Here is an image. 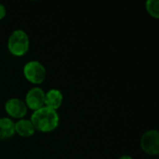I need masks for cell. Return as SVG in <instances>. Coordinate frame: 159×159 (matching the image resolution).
<instances>
[{"mask_svg":"<svg viewBox=\"0 0 159 159\" xmlns=\"http://www.w3.org/2000/svg\"><path fill=\"white\" fill-rule=\"evenodd\" d=\"M63 95L61 90L51 89L45 94V106L57 111L62 104Z\"/></svg>","mask_w":159,"mask_h":159,"instance_id":"cell-7","label":"cell"},{"mask_svg":"<svg viewBox=\"0 0 159 159\" xmlns=\"http://www.w3.org/2000/svg\"><path fill=\"white\" fill-rule=\"evenodd\" d=\"M15 133H17L18 135H20V137L23 138H28L31 137L34 134L35 132V129L34 127V125L32 124L31 120L29 119H20L18 120L15 125Z\"/></svg>","mask_w":159,"mask_h":159,"instance_id":"cell-8","label":"cell"},{"mask_svg":"<svg viewBox=\"0 0 159 159\" xmlns=\"http://www.w3.org/2000/svg\"><path fill=\"white\" fill-rule=\"evenodd\" d=\"M118 159H133L130 156H129V155H123V156H121Z\"/></svg>","mask_w":159,"mask_h":159,"instance_id":"cell-12","label":"cell"},{"mask_svg":"<svg viewBox=\"0 0 159 159\" xmlns=\"http://www.w3.org/2000/svg\"><path fill=\"white\" fill-rule=\"evenodd\" d=\"M6 14H7V10H6L5 6L0 3V20L4 19L5 16H6Z\"/></svg>","mask_w":159,"mask_h":159,"instance_id":"cell-11","label":"cell"},{"mask_svg":"<svg viewBox=\"0 0 159 159\" xmlns=\"http://www.w3.org/2000/svg\"><path fill=\"white\" fill-rule=\"evenodd\" d=\"M45 94L46 92L38 87L32 88L28 90L25 96V104L27 108L34 112L45 106Z\"/></svg>","mask_w":159,"mask_h":159,"instance_id":"cell-5","label":"cell"},{"mask_svg":"<svg viewBox=\"0 0 159 159\" xmlns=\"http://www.w3.org/2000/svg\"><path fill=\"white\" fill-rule=\"evenodd\" d=\"M15 123L9 117L0 118V139H9L15 134Z\"/></svg>","mask_w":159,"mask_h":159,"instance_id":"cell-9","label":"cell"},{"mask_svg":"<svg viewBox=\"0 0 159 159\" xmlns=\"http://www.w3.org/2000/svg\"><path fill=\"white\" fill-rule=\"evenodd\" d=\"M5 111L12 118L22 119L26 116L28 108L22 100L18 98H11L6 102Z\"/></svg>","mask_w":159,"mask_h":159,"instance_id":"cell-6","label":"cell"},{"mask_svg":"<svg viewBox=\"0 0 159 159\" xmlns=\"http://www.w3.org/2000/svg\"><path fill=\"white\" fill-rule=\"evenodd\" d=\"M30 120L35 130L40 132H51L60 124V116L57 111L46 106L34 111Z\"/></svg>","mask_w":159,"mask_h":159,"instance_id":"cell-1","label":"cell"},{"mask_svg":"<svg viewBox=\"0 0 159 159\" xmlns=\"http://www.w3.org/2000/svg\"><path fill=\"white\" fill-rule=\"evenodd\" d=\"M141 147L143 152L150 156L159 153V132L156 129L145 131L141 137Z\"/></svg>","mask_w":159,"mask_h":159,"instance_id":"cell-4","label":"cell"},{"mask_svg":"<svg viewBox=\"0 0 159 159\" xmlns=\"http://www.w3.org/2000/svg\"><path fill=\"white\" fill-rule=\"evenodd\" d=\"M146 10L149 15L155 19L159 18V1L158 0H148L145 4Z\"/></svg>","mask_w":159,"mask_h":159,"instance_id":"cell-10","label":"cell"},{"mask_svg":"<svg viewBox=\"0 0 159 159\" xmlns=\"http://www.w3.org/2000/svg\"><path fill=\"white\" fill-rule=\"evenodd\" d=\"M29 47L30 39L28 34L23 30H14L8 36L7 48L12 55L16 57H21L28 52Z\"/></svg>","mask_w":159,"mask_h":159,"instance_id":"cell-2","label":"cell"},{"mask_svg":"<svg viewBox=\"0 0 159 159\" xmlns=\"http://www.w3.org/2000/svg\"><path fill=\"white\" fill-rule=\"evenodd\" d=\"M23 75L30 83L39 85L45 81L47 70L40 61H31L23 66Z\"/></svg>","mask_w":159,"mask_h":159,"instance_id":"cell-3","label":"cell"}]
</instances>
